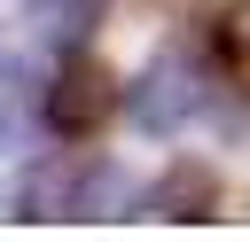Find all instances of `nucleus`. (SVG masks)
I'll return each instance as SVG.
<instances>
[{"mask_svg":"<svg viewBox=\"0 0 250 242\" xmlns=\"http://www.w3.org/2000/svg\"><path fill=\"white\" fill-rule=\"evenodd\" d=\"M141 219H180V226L219 219V172H211V164H195V156L164 164V172L148 180V195H141Z\"/></svg>","mask_w":250,"mask_h":242,"instance_id":"nucleus-3","label":"nucleus"},{"mask_svg":"<svg viewBox=\"0 0 250 242\" xmlns=\"http://www.w3.org/2000/svg\"><path fill=\"white\" fill-rule=\"evenodd\" d=\"M211 109V86H203V62L188 55V47H156V62L125 86V117L141 125V133H188L195 117Z\"/></svg>","mask_w":250,"mask_h":242,"instance_id":"nucleus-2","label":"nucleus"},{"mask_svg":"<svg viewBox=\"0 0 250 242\" xmlns=\"http://www.w3.org/2000/svg\"><path fill=\"white\" fill-rule=\"evenodd\" d=\"M203 47H211V70H219L227 86H242V94H250V0H219V16H211V31H203Z\"/></svg>","mask_w":250,"mask_h":242,"instance_id":"nucleus-6","label":"nucleus"},{"mask_svg":"<svg viewBox=\"0 0 250 242\" xmlns=\"http://www.w3.org/2000/svg\"><path fill=\"white\" fill-rule=\"evenodd\" d=\"M102 16H109V0H31V8H23L31 39H39V47H55V55L86 47V39L102 31Z\"/></svg>","mask_w":250,"mask_h":242,"instance_id":"nucleus-5","label":"nucleus"},{"mask_svg":"<svg viewBox=\"0 0 250 242\" xmlns=\"http://www.w3.org/2000/svg\"><path fill=\"white\" fill-rule=\"evenodd\" d=\"M117 109H125V78H117L102 55L70 47V55L47 70L39 117H47V133H55V141H94V133H109V117H117Z\"/></svg>","mask_w":250,"mask_h":242,"instance_id":"nucleus-1","label":"nucleus"},{"mask_svg":"<svg viewBox=\"0 0 250 242\" xmlns=\"http://www.w3.org/2000/svg\"><path fill=\"white\" fill-rule=\"evenodd\" d=\"M141 195H148V187H133L125 164L78 156V164H70V211H62V219H141V211H133Z\"/></svg>","mask_w":250,"mask_h":242,"instance_id":"nucleus-4","label":"nucleus"}]
</instances>
